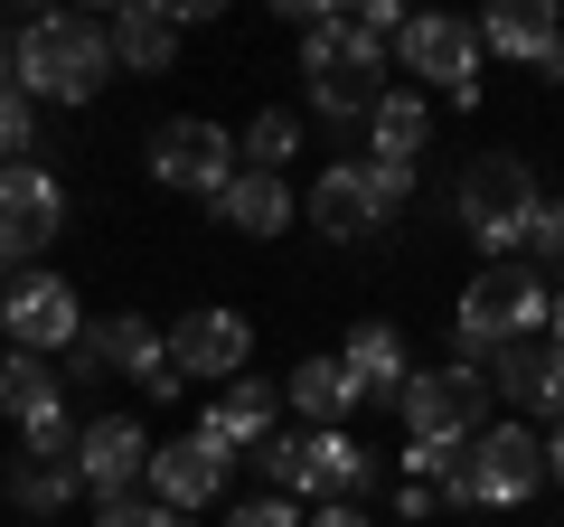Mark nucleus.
<instances>
[{
    "instance_id": "9d476101",
    "label": "nucleus",
    "mask_w": 564,
    "mask_h": 527,
    "mask_svg": "<svg viewBox=\"0 0 564 527\" xmlns=\"http://www.w3.org/2000/svg\"><path fill=\"white\" fill-rule=\"evenodd\" d=\"M57 226H66V189L39 161H10L0 170V273H29L57 245Z\"/></svg>"
},
{
    "instance_id": "cd10ccee",
    "label": "nucleus",
    "mask_w": 564,
    "mask_h": 527,
    "mask_svg": "<svg viewBox=\"0 0 564 527\" xmlns=\"http://www.w3.org/2000/svg\"><path fill=\"white\" fill-rule=\"evenodd\" d=\"M29 151H39V104H29L20 85H10V95H0V170H10V161H29Z\"/></svg>"
},
{
    "instance_id": "1a4fd4ad",
    "label": "nucleus",
    "mask_w": 564,
    "mask_h": 527,
    "mask_svg": "<svg viewBox=\"0 0 564 527\" xmlns=\"http://www.w3.org/2000/svg\"><path fill=\"white\" fill-rule=\"evenodd\" d=\"M95 367L132 377L141 396H180V377H170V330L141 321V311H113V321H85L76 330V377H95Z\"/></svg>"
},
{
    "instance_id": "7c9ffc66",
    "label": "nucleus",
    "mask_w": 564,
    "mask_h": 527,
    "mask_svg": "<svg viewBox=\"0 0 564 527\" xmlns=\"http://www.w3.org/2000/svg\"><path fill=\"white\" fill-rule=\"evenodd\" d=\"M367 180H377V207H386V217L414 207V170H404V161H367Z\"/></svg>"
},
{
    "instance_id": "bb28decb",
    "label": "nucleus",
    "mask_w": 564,
    "mask_h": 527,
    "mask_svg": "<svg viewBox=\"0 0 564 527\" xmlns=\"http://www.w3.org/2000/svg\"><path fill=\"white\" fill-rule=\"evenodd\" d=\"M292 151H302V114H254L245 122V142H236V170H263V180H282L292 170Z\"/></svg>"
},
{
    "instance_id": "c85d7f7f",
    "label": "nucleus",
    "mask_w": 564,
    "mask_h": 527,
    "mask_svg": "<svg viewBox=\"0 0 564 527\" xmlns=\"http://www.w3.org/2000/svg\"><path fill=\"white\" fill-rule=\"evenodd\" d=\"M527 255H536V273H564V198L536 207V226H527Z\"/></svg>"
},
{
    "instance_id": "dca6fc26",
    "label": "nucleus",
    "mask_w": 564,
    "mask_h": 527,
    "mask_svg": "<svg viewBox=\"0 0 564 527\" xmlns=\"http://www.w3.org/2000/svg\"><path fill=\"white\" fill-rule=\"evenodd\" d=\"M245 367H254V330L236 321V311H188V321H170V377H217L236 386Z\"/></svg>"
},
{
    "instance_id": "f257e3e1",
    "label": "nucleus",
    "mask_w": 564,
    "mask_h": 527,
    "mask_svg": "<svg viewBox=\"0 0 564 527\" xmlns=\"http://www.w3.org/2000/svg\"><path fill=\"white\" fill-rule=\"evenodd\" d=\"M113 85V39L104 20H29L20 29V95L29 104H95Z\"/></svg>"
},
{
    "instance_id": "20e7f679",
    "label": "nucleus",
    "mask_w": 564,
    "mask_h": 527,
    "mask_svg": "<svg viewBox=\"0 0 564 527\" xmlns=\"http://www.w3.org/2000/svg\"><path fill=\"white\" fill-rule=\"evenodd\" d=\"M254 471L263 481H273V499H292V490H302V499H348L358 508V490L377 481V452L358 443V433H263L254 443Z\"/></svg>"
},
{
    "instance_id": "6e6552de",
    "label": "nucleus",
    "mask_w": 564,
    "mask_h": 527,
    "mask_svg": "<svg viewBox=\"0 0 564 527\" xmlns=\"http://www.w3.org/2000/svg\"><path fill=\"white\" fill-rule=\"evenodd\" d=\"M462 481H470V508H527L545 490V443L536 424H480L462 443Z\"/></svg>"
},
{
    "instance_id": "9b49d317",
    "label": "nucleus",
    "mask_w": 564,
    "mask_h": 527,
    "mask_svg": "<svg viewBox=\"0 0 564 527\" xmlns=\"http://www.w3.org/2000/svg\"><path fill=\"white\" fill-rule=\"evenodd\" d=\"M85 311H76V283L66 273H10V292H0V340L29 348V358H47V348H76Z\"/></svg>"
},
{
    "instance_id": "412c9836",
    "label": "nucleus",
    "mask_w": 564,
    "mask_h": 527,
    "mask_svg": "<svg viewBox=\"0 0 564 527\" xmlns=\"http://www.w3.org/2000/svg\"><path fill=\"white\" fill-rule=\"evenodd\" d=\"M273 406H282V386H263V377H236V386H226V396H217V406H207V443H217V452H254L263 443V433H273Z\"/></svg>"
},
{
    "instance_id": "a878e982",
    "label": "nucleus",
    "mask_w": 564,
    "mask_h": 527,
    "mask_svg": "<svg viewBox=\"0 0 564 527\" xmlns=\"http://www.w3.org/2000/svg\"><path fill=\"white\" fill-rule=\"evenodd\" d=\"M66 406V377L47 358H29V348H10V358H0V415H10V424H47V415Z\"/></svg>"
},
{
    "instance_id": "f3484780",
    "label": "nucleus",
    "mask_w": 564,
    "mask_h": 527,
    "mask_svg": "<svg viewBox=\"0 0 564 527\" xmlns=\"http://www.w3.org/2000/svg\"><path fill=\"white\" fill-rule=\"evenodd\" d=\"M480 377H489V396H508L518 415H555V406H564V348L545 340V330L499 340V348L480 358Z\"/></svg>"
},
{
    "instance_id": "4468645a",
    "label": "nucleus",
    "mask_w": 564,
    "mask_h": 527,
    "mask_svg": "<svg viewBox=\"0 0 564 527\" xmlns=\"http://www.w3.org/2000/svg\"><path fill=\"white\" fill-rule=\"evenodd\" d=\"M226 481H236V452H217L207 433H180V443H151V471H141V490L161 508H217L226 499Z\"/></svg>"
},
{
    "instance_id": "2eb2a0df",
    "label": "nucleus",
    "mask_w": 564,
    "mask_h": 527,
    "mask_svg": "<svg viewBox=\"0 0 564 527\" xmlns=\"http://www.w3.org/2000/svg\"><path fill=\"white\" fill-rule=\"evenodd\" d=\"M141 471H151V433H141L132 415H95V424L76 433V481L95 490V508L141 499Z\"/></svg>"
},
{
    "instance_id": "39448f33",
    "label": "nucleus",
    "mask_w": 564,
    "mask_h": 527,
    "mask_svg": "<svg viewBox=\"0 0 564 527\" xmlns=\"http://www.w3.org/2000/svg\"><path fill=\"white\" fill-rule=\"evenodd\" d=\"M527 330H545V273H536L527 255L480 264V273H470V292L452 302V340H462V358L480 367L499 340H527Z\"/></svg>"
},
{
    "instance_id": "72a5a7b5",
    "label": "nucleus",
    "mask_w": 564,
    "mask_h": 527,
    "mask_svg": "<svg viewBox=\"0 0 564 527\" xmlns=\"http://www.w3.org/2000/svg\"><path fill=\"white\" fill-rule=\"evenodd\" d=\"M395 508H404V518H433L443 499H433V481H404V490H395Z\"/></svg>"
},
{
    "instance_id": "7ed1b4c3",
    "label": "nucleus",
    "mask_w": 564,
    "mask_h": 527,
    "mask_svg": "<svg viewBox=\"0 0 564 527\" xmlns=\"http://www.w3.org/2000/svg\"><path fill=\"white\" fill-rule=\"evenodd\" d=\"M536 207H545V189H536V170H527L518 151H480V161H470V180L452 189V217L470 226V245H480L489 264L527 255V226H536Z\"/></svg>"
},
{
    "instance_id": "a211bd4d",
    "label": "nucleus",
    "mask_w": 564,
    "mask_h": 527,
    "mask_svg": "<svg viewBox=\"0 0 564 527\" xmlns=\"http://www.w3.org/2000/svg\"><path fill=\"white\" fill-rule=\"evenodd\" d=\"M302 207H311V226H321L329 245H367L377 226H395V217L377 207V180H367V161H339V170H321Z\"/></svg>"
},
{
    "instance_id": "e433bc0d",
    "label": "nucleus",
    "mask_w": 564,
    "mask_h": 527,
    "mask_svg": "<svg viewBox=\"0 0 564 527\" xmlns=\"http://www.w3.org/2000/svg\"><path fill=\"white\" fill-rule=\"evenodd\" d=\"M545 340H555V348H564V283H555V292H545Z\"/></svg>"
},
{
    "instance_id": "b1692460",
    "label": "nucleus",
    "mask_w": 564,
    "mask_h": 527,
    "mask_svg": "<svg viewBox=\"0 0 564 527\" xmlns=\"http://www.w3.org/2000/svg\"><path fill=\"white\" fill-rule=\"evenodd\" d=\"M423 132H433V104H423L414 85H386L377 114H367V161H404V170H414Z\"/></svg>"
},
{
    "instance_id": "f704fd0d",
    "label": "nucleus",
    "mask_w": 564,
    "mask_h": 527,
    "mask_svg": "<svg viewBox=\"0 0 564 527\" xmlns=\"http://www.w3.org/2000/svg\"><path fill=\"white\" fill-rule=\"evenodd\" d=\"M302 527H367V508H348V499H329V508H311Z\"/></svg>"
},
{
    "instance_id": "5701e85b",
    "label": "nucleus",
    "mask_w": 564,
    "mask_h": 527,
    "mask_svg": "<svg viewBox=\"0 0 564 527\" xmlns=\"http://www.w3.org/2000/svg\"><path fill=\"white\" fill-rule=\"evenodd\" d=\"M555 39H564V10H555V0H499V10L480 20V57L499 47V57H527V66H536Z\"/></svg>"
},
{
    "instance_id": "f8f14e48",
    "label": "nucleus",
    "mask_w": 564,
    "mask_h": 527,
    "mask_svg": "<svg viewBox=\"0 0 564 527\" xmlns=\"http://www.w3.org/2000/svg\"><path fill=\"white\" fill-rule=\"evenodd\" d=\"M151 180L161 189H188V198H217L226 180H236V132L207 114H180L151 132Z\"/></svg>"
},
{
    "instance_id": "c9c22d12",
    "label": "nucleus",
    "mask_w": 564,
    "mask_h": 527,
    "mask_svg": "<svg viewBox=\"0 0 564 527\" xmlns=\"http://www.w3.org/2000/svg\"><path fill=\"white\" fill-rule=\"evenodd\" d=\"M10 85H20V39L0 29V95H10Z\"/></svg>"
},
{
    "instance_id": "2f4dec72",
    "label": "nucleus",
    "mask_w": 564,
    "mask_h": 527,
    "mask_svg": "<svg viewBox=\"0 0 564 527\" xmlns=\"http://www.w3.org/2000/svg\"><path fill=\"white\" fill-rule=\"evenodd\" d=\"M226 527H302V508H292V499H273V490H263V499H245V508H236V518H226Z\"/></svg>"
},
{
    "instance_id": "6ab92c4d",
    "label": "nucleus",
    "mask_w": 564,
    "mask_h": 527,
    "mask_svg": "<svg viewBox=\"0 0 564 527\" xmlns=\"http://www.w3.org/2000/svg\"><path fill=\"white\" fill-rule=\"evenodd\" d=\"M339 367H348V386H358V406H395L404 377H414V348H404L395 321H358L348 348H339Z\"/></svg>"
},
{
    "instance_id": "c756f323",
    "label": "nucleus",
    "mask_w": 564,
    "mask_h": 527,
    "mask_svg": "<svg viewBox=\"0 0 564 527\" xmlns=\"http://www.w3.org/2000/svg\"><path fill=\"white\" fill-rule=\"evenodd\" d=\"M95 527H188V518L161 499H113V508H95Z\"/></svg>"
},
{
    "instance_id": "393cba45",
    "label": "nucleus",
    "mask_w": 564,
    "mask_h": 527,
    "mask_svg": "<svg viewBox=\"0 0 564 527\" xmlns=\"http://www.w3.org/2000/svg\"><path fill=\"white\" fill-rule=\"evenodd\" d=\"M207 207H217V217L236 226V236H282V226H292V189H282V180H263V170H236V180H226Z\"/></svg>"
},
{
    "instance_id": "4c0bfd02",
    "label": "nucleus",
    "mask_w": 564,
    "mask_h": 527,
    "mask_svg": "<svg viewBox=\"0 0 564 527\" xmlns=\"http://www.w3.org/2000/svg\"><path fill=\"white\" fill-rule=\"evenodd\" d=\"M536 76H545V85H564V39L545 47V57H536Z\"/></svg>"
},
{
    "instance_id": "0eeeda50",
    "label": "nucleus",
    "mask_w": 564,
    "mask_h": 527,
    "mask_svg": "<svg viewBox=\"0 0 564 527\" xmlns=\"http://www.w3.org/2000/svg\"><path fill=\"white\" fill-rule=\"evenodd\" d=\"M76 415H47V424H29L20 433V452H10V481H0V490H10V508H20V518H66V508H76L85 499V481H76Z\"/></svg>"
},
{
    "instance_id": "aec40b11",
    "label": "nucleus",
    "mask_w": 564,
    "mask_h": 527,
    "mask_svg": "<svg viewBox=\"0 0 564 527\" xmlns=\"http://www.w3.org/2000/svg\"><path fill=\"white\" fill-rule=\"evenodd\" d=\"M104 39H113V66H122V76H170V57H180V20H170L161 0L113 10V20H104Z\"/></svg>"
},
{
    "instance_id": "f03ea898",
    "label": "nucleus",
    "mask_w": 564,
    "mask_h": 527,
    "mask_svg": "<svg viewBox=\"0 0 564 527\" xmlns=\"http://www.w3.org/2000/svg\"><path fill=\"white\" fill-rule=\"evenodd\" d=\"M302 85H311V104H321V122H367L395 76H386V47L358 39V20L329 10V20L302 29Z\"/></svg>"
},
{
    "instance_id": "ddd939ff",
    "label": "nucleus",
    "mask_w": 564,
    "mask_h": 527,
    "mask_svg": "<svg viewBox=\"0 0 564 527\" xmlns=\"http://www.w3.org/2000/svg\"><path fill=\"white\" fill-rule=\"evenodd\" d=\"M395 57H404V76L443 85L452 104H480V29H470V20H452V10H423V20H404Z\"/></svg>"
},
{
    "instance_id": "473e14b6",
    "label": "nucleus",
    "mask_w": 564,
    "mask_h": 527,
    "mask_svg": "<svg viewBox=\"0 0 564 527\" xmlns=\"http://www.w3.org/2000/svg\"><path fill=\"white\" fill-rule=\"evenodd\" d=\"M545 443V490H564V406H555V433H536Z\"/></svg>"
},
{
    "instance_id": "4be33fe9",
    "label": "nucleus",
    "mask_w": 564,
    "mask_h": 527,
    "mask_svg": "<svg viewBox=\"0 0 564 527\" xmlns=\"http://www.w3.org/2000/svg\"><path fill=\"white\" fill-rule=\"evenodd\" d=\"M282 396H292V415H302V433H339L348 415H358V386H348V367H339V358H302Z\"/></svg>"
},
{
    "instance_id": "423d86ee",
    "label": "nucleus",
    "mask_w": 564,
    "mask_h": 527,
    "mask_svg": "<svg viewBox=\"0 0 564 527\" xmlns=\"http://www.w3.org/2000/svg\"><path fill=\"white\" fill-rule=\"evenodd\" d=\"M395 415H404V443L462 452L470 433L489 424V377H480L470 358H452V367H414V377H404V396H395Z\"/></svg>"
}]
</instances>
